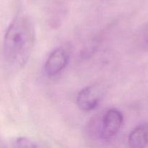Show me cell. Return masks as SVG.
Instances as JSON below:
<instances>
[{
  "mask_svg": "<svg viewBox=\"0 0 148 148\" xmlns=\"http://www.w3.org/2000/svg\"><path fill=\"white\" fill-rule=\"evenodd\" d=\"M35 32L26 17L18 16L7 28L3 44V62L7 72H18L27 63L33 51Z\"/></svg>",
  "mask_w": 148,
  "mask_h": 148,
  "instance_id": "cell-1",
  "label": "cell"
},
{
  "mask_svg": "<svg viewBox=\"0 0 148 148\" xmlns=\"http://www.w3.org/2000/svg\"><path fill=\"white\" fill-rule=\"evenodd\" d=\"M106 89L100 84L91 85L81 90L77 96V104L81 110L91 111L97 107L104 95Z\"/></svg>",
  "mask_w": 148,
  "mask_h": 148,
  "instance_id": "cell-2",
  "label": "cell"
},
{
  "mask_svg": "<svg viewBox=\"0 0 148 148\" xmlns=\"http://www.w3.org/2000/svg\"><path fill=\"white\" fill-rule=\"evenodd\" d=\"M123 123V116L116 109H110L103 117L101 135L104 139H110L116 135Z\"/></svg>",
  "mask_w": 148,
  "mask_h": 148,
  "instance_id": "cell-3",
  "label": "cell"
},
{
  "mask_svg": "<svg viewBox=\"0 0 148 148\" xmlns=\"http://www.w3.org/2000/svg\"><path fill=\"white\" fill-rule=\"evenodd\" d=\"M69 55L63 48L55 49L48 57L45 63V72L48 76L53 77L60 73L66 66Z\"/></svg>",
  "mask_w": 148,
  "mask_h": 148,
  "instance_id": "cell-4",
  "label": "cell"
},
{
  "mask_svg": "<svg viewBox=\"0 0 148 148\" xmlns=\"http://www.w3.org/2000/svg\"><path fill=\"white\" fill-rule=\"evenodd\" d=\"M128 144L130 147L143 148L148 145V127L141 125L134 129L128 137Z\"/></svg>",
  "mask_w": 148,
  "mask_h": 148,
  "instance_id": "cell-5",
  "label": "cell"
},
{
  "mask_svg": "<svg viewBox=\"0 0 148 148\" xmlns=\"http://www.w3.org/2000/svg\"><path fill=\"white\" fill-rule=\"evenodd\" d=\"M10 147H39L41 145L38 144V143L33 141L31 139L27 137H18L15 138L10 143L9 145Z\"/></svg>",
  "mask_w": 148,
  "mask_h": 148,
  "instance_id": "cell-6",
  "label": "cell"
}]
</instances>
